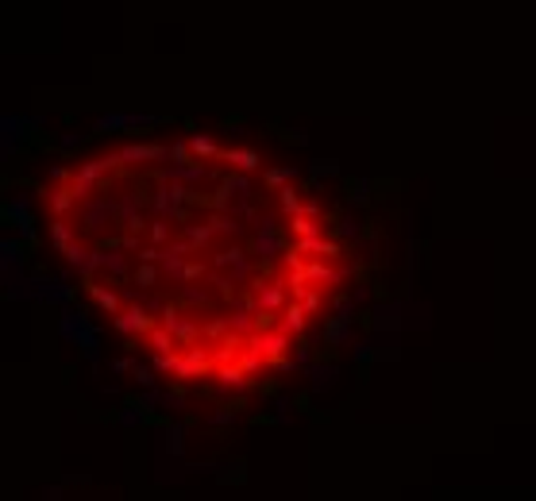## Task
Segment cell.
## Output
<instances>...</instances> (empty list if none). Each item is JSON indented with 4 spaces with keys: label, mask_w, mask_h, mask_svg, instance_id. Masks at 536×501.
Wrapping results in <instances>:
<instances>
[{
    "label": "cell",
    "mask_w": 536,
    "mask_h": 501,
    "mask_svg": "<svg viewBox=\"0 0 536 501\" xmlns=\"http://www.w3.org/2000/svg\"><path fill=\"white\" fill-rule=\"evenodd\" d=\"M39 209L112 332L189 390L251 393L290 371L351 274L298 170L201 131L97 147L47 178Z\"/></svg>",
    "instance_id": "6da1fadb"
}]
</instances>
